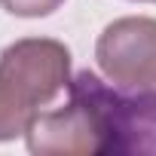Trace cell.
I'll list each match as a JSON object with an SVG mask.
<instances>
[{"label": "cell", "instance_id": "5", "mask_svg": "<svg viewBox=\"0 0 156 156\" xmlns=\"http://www.w3.org/2000/svg\"><path fill=\"white\" fill-rule=\"evenodd\" d=\"M37 113L40 110H31L3 80H0V141H12V138L25 135Z\"/></svg>", "mask_w": 156, "mask_h": 156}, {"label": "cell", "instance_id": "4", "mask_svg": "<svg viewBox=\"0 0 156 156\" xmlns=\"http://www.w3.org/2000/svg\"><path fill=\"white\" fill-rule=\"evenodd\" d=\"M156 156V89L119 92L113 104V156Z\"/></svg>", "mask_w": 156, "mask_h": 156}, {"label": "cell", "instance_id": "7", "mask_svg": "<svg viewBox=\"0 0 156 156\" xmlns=\"http://www.w3.org/2000/svg\"><path fill=\"white\" fill-rule=\"evenodd\" d=\"M144 3H156V0H144Z\"/></svg>", "mask_w": 156, "mask_h": 156}, {"label": "cell", "instance_id": "3", "mask_svg": "<svg viewBox=\"0 0 156 156\" xmlns=\"http://www.w3.org/2000/svg\"><path fill=\"white\" fill-rule=\"evenodd\" d=\"M0 80L31 110H43L70 83V49L52 37H22L0 52Z\"/></svg>", "mask_w": 156, "mask_h": 156}, {"label": "cell", "instance_id": "2", "mask_svg": "<svg viewBox=\"0 0 156 156\" xmlns=\"http://www.w3.org/2000/svg\"><path fill=\"white\" fill-rule=\"evenodd\" d=\"M95 61L104 80L119 92L156 89V19H113L95 43Z\"/></svg>", "mask_w": 156, "mask_h": 156}, {"label": "cell", "instance_id": "1", "mask_svg": "<svg viewBox=\"0 0 156 156\" xmlns=\"http://www.w3.org/2000/svg\"><path fill=\"white\" fill-rule=\"evenodd\" d=\"M119 89L98 73L80 70L67 83V104L58 110H40L25 144L40 156H92L113 153V104Z\"/></svg>", "mask_w": 156, "mask_h": 156}, {"label": "cell", "instance_id": "6", "mask_svg": "<svg viewBox=\"0 0 156 156\" xmlns=\"http://www.w3.org/2000/svg\"><path fill=\"white\" fill-rule=\"evenodd\" d=\"M64 0H0L9 16H19V19H43V16H52Z\"/></svg>", "mask_w": 156, "mask_h": 156}]
</instances>
